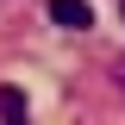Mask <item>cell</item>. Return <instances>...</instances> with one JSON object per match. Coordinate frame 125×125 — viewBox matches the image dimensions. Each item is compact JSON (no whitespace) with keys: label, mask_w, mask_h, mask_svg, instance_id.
I'll list each match as a JSON object with an SVG mask.
<instances>
[{"label":"cell","mask_w":125,"mask_h":125,"mask_svg":"<svg viewBox=\"0 0 125 125\" xmlns=\"http://www.w3.org/2000/svg\"><path fill=\"white\" fill-rule=\"evenodd\" d=\"M0 119L6 125H25V94L19 88H0Z\"/></svg>","instance_id":"7a4b0ae2"},{"label":"cell","mask_w":125,"mask_h":125,"mask_svg":"<svg viewBox=\"0 0 125 125\" xmlns=\"http://www.w3.org/2000/svg\"><path fill=\"white\" fill-rule=\"evenodd\" d=\"M119 13H125V0H119Z\"/></svg>","instance_id":"277c9868"},{"label":"cell","mask_w":125,"mask_h":125,"mask_svg":"<svg viewBox=\"0 0 125 125\" xmlns=\"http://www.w3.org/2000/svg\"><path fill=\"white\" fill-rule=\"evenodd\" d=\"M119 88H125V62H119Z\"/></svg>","instance_id":"3957f363"},{"label":"cell","mask_w":125,"mask_h":125,"mask_svg":"<svg viewBox=\"0 0 125 125\" xmlns=\"http://www.w3.org/2000/svg\"><path fill=\"white\" fill-rule=\"evenodd\" d=\"M44 13H50V25H62V31H88L94 25V6L88 0H50Z\"/></svg>","instance_id":"6da1fadb"}]
</instances>
